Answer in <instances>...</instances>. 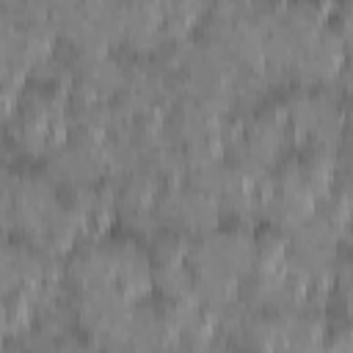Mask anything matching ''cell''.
<instances>
[{
	"label": "cell",
	"instance_id": "6da1fadb",
	"mask_svg": "<svg viewBox=\"0 0 353 353\" xmlns=\"http://www.w3.org/2000/svg\"><path fill=\"white\" fill-rule=\"evenodd\" d=\"M345 61V33L309 3L265 6V69L298 88L331 85Z\"/></svg>",
	"mask_w": 353,
	"mask_h": 353
},
{
	"label": "cell",
	"instance_id": "7a4b0ae2",
	"mask_svg": "<svg viewBox=\"0 0 353 353\" xmlns=\"http://www.w3.org/2000/svg\"><path fill=\"white\" fill-rule=\"evenodd\" d=\"M196 306H201L215 323L240 303V287L256 265V237L243 229H215L196 240H188L185 251Z\"/></svg>",
	"mask_w": 353,
	"mask_h": 353
},
{
	"label": "cell",
	"instance_id": "3957f363",
	"mask_svg": "<svg viewBox=\"0 0 353 353\" xmlns=\"http://www.w3.org/2000/svg\"><path fill=\"white\" fill-rule=\"evenodd\" d=\"M72 292H119L143 301L154 290L152 256L135 240H91L77 245L63 262Z\"/></svg>",
	"mask_w": 353,
	"mask_h": 353
},
{
	"label": "cell",
	"instance_id": "277c9868",
	"mask_svg": "<svg viewBox=\"0 0 353 353\" xmlns=\"http://www.w3.org/2000/svg\"><path fill=\"white\" fill-rule=\"evenodd\" d=\"M334 157L312 152L279 163L268 179L262 204V218L270 221L273 232L287 234L306 221L334 188Z\"/></svg>",
	"mask_w": 353,
	"mask_h": 353
},
{
	"label": "cell",
	"instance_id": "5b68a950",
	"mask_svg": "<svg viewBox=\"0 0 353 353\" xmlns=\"http://www.w3.org/2000/svg\"><path fill=\"white\" fill-rule=\"evenodd\" d=\"M63 210L58 188L36 171L0 165V234L19 237L36 251L47 243Z\"/></svg>",
	"mask_w": 353,
	"mask_h": 353
},
{
	"label": "cell",
	"instance_id": "8992f818",
	"mask_svg": "<svg viewBox=\"0 0 353 353\" xmlns=\"http://www.w3.org/2000/svg\"><path fill=\"white\" fill-rule=\"evenodd\" d=\"M6 135L25 157H47L69 135V97L58 85L22 88L6 113Z\"/></svg>",
	"mask_w": 353,
	"mask_h": 353
},
{
	"label": "cell",
	"instance_id": "52a82bcc",
	"mask_svg": "<svg viewBox=\"0 0 353 353\" xmlns=\"http://www.w3.org/2000/svg\"><path fill=\"white\" fill-rule=\"evenodd\" d=\"M279 110L287 121L292 143L306 146V152L312 154L336 157L342 130H345V113L331 85L295 88L279 105Z\"/></svg>",
	"mask_w": 353,
	"mask_h": 353
},
{
	"label": "cell",
	"instance_id": "ba28073f",
	"mask_svg": "<svg viewBox=\"0 0 353 353\" xmlns=\"http://www.w3.org/2000/svg\"><path fill=\"white\" fill-rule=\"evenodd\" d=\"M50 22L74 52H110L127 39L130 3H52Z\"/></svg>",
	"mask_w": 353,
	"mask_h": 353
},
{
	"label": "cell",
	"instance_id": "9c48e42d",
	"mask_svg": "<svg viewBox=\"0 0 353 353\" xmlns=\"http://www.w3.org/2000/svg\"><path fill=\"white\" fill-rule=\"evenodd\" d=\"M201 39L221 50L240 69H265V6L223 3L210 8Z\"/></svg>",
	"mask_w": 353,
	"mask_h": 353
},
{
	"label": "cell",
	"instance_id": "30bf717a",
	"mask_svg": "<svg viewBox=\"0 0 353 353\" xmlns=\"http://www.w3.org/2000/svg\"><path fill=\"white\" fill-rule=\"evenodd\" d=\"M292 149V135L287 130V121L279 108H265V110H251L243 113L232 124V138H229V160L237 165L270 176L279 163L287 160V152Z\"/></svg>",
	"mask_w": 353,
	"mask_h": 353
},
{
	"label": "cell",
	"instance_id": "8fae6325",
	"mask_svg": "<svg viewBox=\"0 0 353 353\" xmlns=\"http://www.w3.org/2000/svg\"><path fill=\"white\" fill-rule=\"evenodd\" d=\"M110 143L94 135L69 132L47 157H44V176L58 190H91L110 179Z\"/></svg>",
	"mask_w": 353,
	"mask_h": 353
},
{
	"label": "cell",
	"instance_id": "7c38bea8",
	"mask_svg": "<svg viewBox=\"0 0 353 353\" xmlns=\"http://www.w3.org/2000/svg\"><path fill=\"white\" fill-rule=\"evenodd\" d=\"M193 185H199L221 210V215H234L240 221L262 218L265 190L270 176H259L243 165H237L229 157L212 160L201 168H196L188 176Z\"/></svg>",
	"mask_w": 353,
	"mask_h": 353
},
{
	"label": "cell",
	"instance_id": "4fadbf2b",
	"mask_svg": "<svg viewBox=\"0 0 353 353\" xmlns=\"http://www.w3.org/2000/svg\"><path fill=\"white\" fill-rule=\"evenodd\" d=\"M154 212L160 232L176 234L182 240L210 234L221 223V210L215 207V201L190 179L168 182L157 196Z\"/></svg>",
	"mask_w": 353,
	"mask_h": 353
},
{
	"label": "cell",
	"instance_id": "5bb4252c",
	"mask_svg": "<svg viewBox=\"0 0 353 353\" xmlns=\"http://www.w3.org/2000/svg\"><path fill=\"white\" fill-rule=\"evenodd\" d=\"M127 58L110 52H74L69 58V72L63 91L72 105H105L119 99L130 77Z\"/></svg>",
	"mask_w": 353,
	"mask_h": 353
},
{
	"label": "cell",
	"instance_id": "9a60e30c",
	"mask_svg": "<svg viewBox=\"0 0 353 353\" xmlns=\"http://www.w3.org/2000/svg\"><path fill=\"white\" fill-rule=\"evenodd\" d=\"M61 273L63 268L58 259L44 256L25 240L0 234V303L25 301L39 284Z\"/></svg>",
	"mask_w": 353,
	"mask_h": 353
},
{
	"label": "cell",
	"instance_id": "2e32d148",
	"mask_svg": "<svg viewBox=\"0 0 353 353\" xmlns=\"http://www.w3.org/2000/svg\"><path fill=\"white\" fill-rule=\"evenodd\" d=\"M232 347L234 345L229 342V336L218 325H212V328L179 336L168 353H232Z\"/></svg>",
	"mask_w": 353,
	"mask_h": 353
},
{
	"label": "cell",
	"instance_id": "e0dca14e",
	"mask_svg": "<svg viewBox=\"0 0 353 353\" xmlns=\"http://www.w3.org/2000/svg\"><path fill=\"white\" fill-rule=\"evenodd\" d=\"M0 353H25L19 345H8V342H0Z\"/></svg>",
	"mask_w": 353,
	"mask_h": 353
},
{
	"label": "cell",
	"instance_id": "ac0fdd59",
	"mask_svg": "<svg viewBox=\"0 0 353 353\" xmlns=\"http://www.w3.org/2000/svg\"><path fill=\"white\" fill-rule=\"evenodd\" d=\"M3 152H6V141H3V130H0V165H3Z\"/></svg>",
	"mask_w": 353,
	"mask_h": 353
}]
</instances>
